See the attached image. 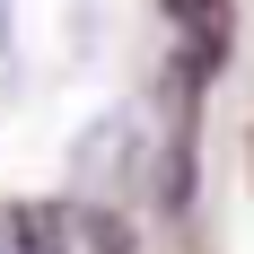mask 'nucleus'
Segmentation results:
<instances>
[{
	"label": "nucleus",
	"mask_w": 254,
	"mask_h": 254,
	"mask_svg": "<svg viewBox=\"0 0 254 254\" xmlns=\"http://www.w3.org/2000/svg\"><path fill=\"white\" fill-rule=\"evenodd\" d=\"M184 26V88H210L228 62V0H167Z\"/></svg>",
	"instance_id": "2"
},
{
	"label": "nucleus",
	"mask_w": 254,
	"mask_h": 254,
	"mask_svg": "<svg viewBox=\"0 0 254 254\" xmlns=\"http://www.w3.org/2000/svg\"><path fill=\"white\" fill-rule=\"evenodd\" d=\"M0 254H70L62 210H44V202H9V210H0Z\"/></svg>",
	"instance_id": "3"
},
{
	"label": "nucleus",
	"mask_w": 254,
	"mask_h": 254,
	"mask_svg": "<svg viewBox=\"0 0 254 254\" xmlns=\"http://www.w3.org/2000/svg\"><path fill=\"white\" fill-rule=\"evenodd\" d=\"M149 167V114L140 105H114L79 131V158H70V184L88 202H123V184Z\"/></svg>",
	"instance_id": "1"
},
{
	"label": "nucleus",
	"mask_w": 254,
	"mask_h": 254,
	"mask_svg": "<svg viewBox=\"0 0 254 254\" xmlns=\"http://www.w3.org/2000/svg\"><path fill=\"white\" fill-rule=\"evenodd\" d=\"M0 79H9V0H0Z\"/></svg>",
	"instance_id": "4"
}]
</instances>
